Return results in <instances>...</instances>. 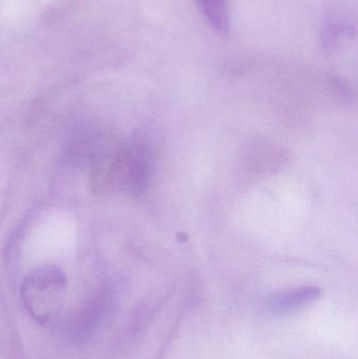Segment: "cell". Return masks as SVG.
I'll return each mask as SVG.
<instances>
[{"mask_svg":"<svg viewBox=\"0 0 358 359\" xmlns=\"http://www.w3.org/2000/svg\"><path fill=\"white\" fill-rule=\"evenodd\" d=\"M65 276L55 267H42L23 280L21 297L32 318L46 324L58 314L63 303Z\"/></svg>","mask_w":358,"mask_h":359,"instance_id":"cell-1","label":"cell"},{"mask_svg":"<svg viewBox=\"0 0 358 359\" xmlns=\"http://www.w3.org/2000/svg\"><path fill=\"white\" fill-rule=\"evenodd\" d=\"M322 297L319 287L305 286L288 289L269 295L265 309L275 316H286L315 303Z\"/></svg>","mask_w":358,"mask_h":359,"instance_id":"cell-2","label":"cell"},{"mask_svg":"<svg viewBox=\"0 0 358 359\" xmlns=\"http://www.w3.org/2000/svg\"><path fill=\"white\" fill-rule=\"evenodd\" d=\"M354 34L355 23L350 14L342 10L332 11L326 16L322 27V46L324 50L332 52L340 46V39Z\"/></svg>","mask_w":358,"mask_h":359,"instance_id":"cell-3","label":"cell"},{"mask_svg":"<svg viewBox=\"0 0 358 359\" xmlns=\"http://www.w3.org/2000/svg\"><path fill=\"white\" fill-rule=\"evenodd\" d=\"M206 20L219 34L226 35L230 29L228 0H197Z\"/></svg>","mask_w":358,"mask_h":359,"instance_id":"cell-4","label":"cell"}]
</instances>
